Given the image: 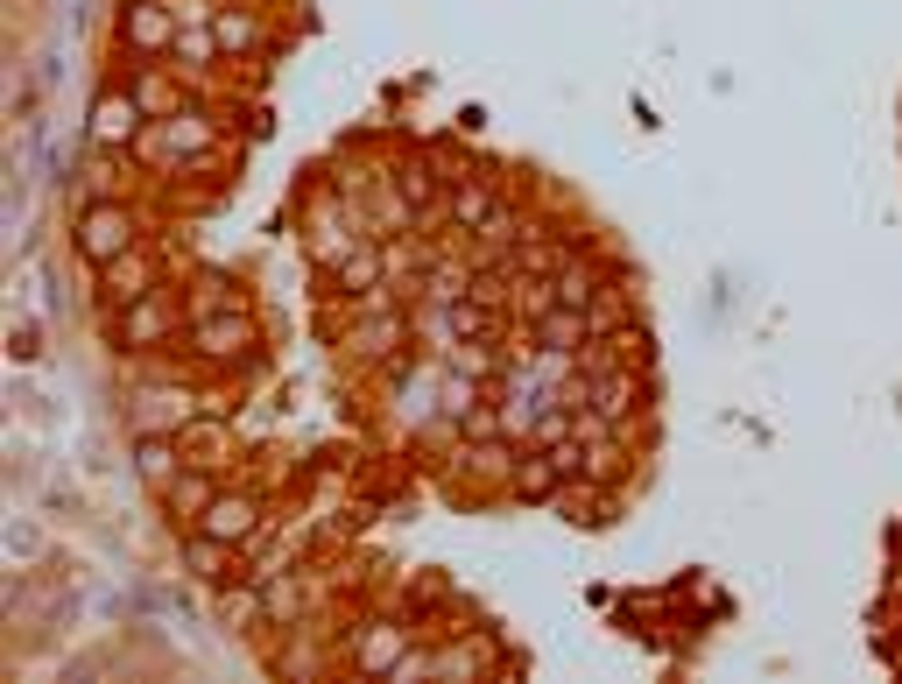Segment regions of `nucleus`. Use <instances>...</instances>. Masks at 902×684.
<instances>
[{
	"label": "nucleus",
	"instance_id": "nucleus-1",
	"mask_svg": "<svg viewBox=\"0 0 902 684\" xmlns=\"http://www.w3.org/2000/svg\"><path fill=\"white\" fill-rule=\"evenodd\" d=\"M120 247H127V219H120V212H93V219H85V255H93V261L120 255Z\"/></svg>",
	"mask_w": 902,
	"mask_h": 684
},
{
	"label": "nucleus",
	"instance_id": "nucleus-2",
	"mask_svg": "<svg viewBox=\"0 0 902 684\" xmlns=\"http://www.w3.org/2000/svg\"><path fill=\"white\" fill-rule=\"evenodd\" d=\"M205 529H212L219 543L226 537H247V529H254V509H247V501H212V509H205Z\"/></svg>",
	"mask_w": 902,
	"mask_h": 684
},
{
	"label": "nucleus",
	"instance_id": "nucleus-3",
	"mask_svg": "<svg viewBox=\"0 0 902 684\" xmlns=\"http://www.w3.org/2000/svg\"><path fill=\"white\" fill-rule=\"evenodd\" d=\"M99 135H107V142L134 135V107H127V99H99Z\"/></svg>",
	"mask_w": 902,
	"mask_h": 684
},
{
	"label": "nucleus",
	"instance_id": "nucleus-4",
	"mask_svg": "<svg viewBox=\"0 0 902 684\" xmlns=\"http://www.w3.org/2000/svg\"><path fill=\"white\" fill-rule=\"evenodd\" d=\"M142 466H148V480H162V473H176V466H170V452H162V444H142Z\"/></svg>",
	"mask_w": 902,
	"mask_h": 684
}]
</instances>
